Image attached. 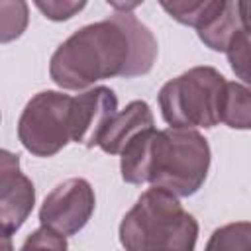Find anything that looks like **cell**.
Segmentation results:
<instances>
[{
  "label": "cell",
  "mask_w": 251,
  "mask_h": 251,
  "mask_svg": "<svg viewBox=\"0 0 251 251\" xmlns=\"http://www.w3.org/2000/svg\"><path fill=\"white\" fill-rule=\"evenodd\" d=\"M153 31L133 14L86 24L71 33L49 59V76L63 90L82 92L96 82L147 75L157 61Z\"/></svg>",
  "instance_id": "cell-1"
},
{
  "label": "cell",
  "mask_w": 251,
  "mask_h": 251,
  "mask_svg": "<svg viewBox=\"0 0 251 251\" xmlns=\"http://www.w3.org/2000/svg\"><path fill=\"white\" fill-rule=\"evenodd\" d=\"M212 151L198 129H145L120 155L127 184H151L178 198L196 194L206 182Z\"/></svg>",
  "instance_id": "cell-2"
},
{
  "label": "cell",
  "mask_w": 251,
  "mask_h": 251,
  "mask_svg": "<svg viewBox=\"0 0 251 251\" xmlns=\"http://www.w3.org/2000/svg\"><path fill=\"white\" fill-rule=\"evenodd\" d=\"M198 222L169 190L147 188L120 222L126 251H194Z\"/></svg>",
  "instance_id": "cell-3"
},
{
  "label": "cell",
  "mask_w": 251,
  "mask_h": 251,
  "mask_svg": "<svg viewBox=\"0 0 251 251\" xmlns=\"http://www.w3.org/2000/svg\"><path fill=\"white\" fill-rule=\"evenodd\" d=\"M226 76L214 67H192L167 80L159 90L165 124L176 129H210L220 124V102Z\"/></svg>",
  "instance_id": "cell-4"
},
{
  "label": "cell",
  "mask_w": 251,
  "mask_h": 251,
  "mask_svg": "<svg viewBox=\"0 0 251 251\" xmlns=\"http://www.w3.org/2000/svg\"><path fill=\"white\" fill-rule=\"evenodd\" d=\"M18 139L35 157H53L73 141V96L41 90L27 100L18 120Z\"/></svg>",
  "instance_id": "cell-5"
},
{
  "label": "cell",
  "mask_w": 251,
  "mask_h": 251,
  "mask_svg": "<svg viewBox=\"0 0 251 251\" xmlns=\"http://www.w3.org/2000/svg\"><path fill=\"white\" fill-rule=\"evenodd\" d=\"M96 206L94 188L86 178L73 176L57 184L39 208V224L61 235L78 233L92 218Z\"/></svg>",
  "instance_id": "cell-6"
},
{
  "label": "cell",
  "mask_w": 251,
  "mask_h": 251,
  "mask_svg": "<svg viewBox=\"0 0 251 251\" xmlns=\"http://www.w3.org/2000/svg\"><path fill=\"white\" fill-rule=\"evenodd\" d=\"M35 204V186L20 169V157L8 149L0 151V227L12 237L29 218Z\"/></svg>",
  "instance_id": "cell-7"
},
{
  "label": "cell",
  "mask_w": 251,
  "mask_h": 251,
  "mask_svg": "<svg viewBox=\"0 0 251 251\" xmlns=\"http://www.w3.org/2000/svg\"><path fill=\"white\" fill-rule=\"evenodd\" d=\"M118 114V96L108 86H92L73 96V141L96 147L104 129Z\"/></svg>",
  "instance_id": "cell-8"
},
{
  "label": "cell",
  "mask_w": 251,
  "mask_h": 251,
  "mask_svg": "<svg viewBox=\"0 0 251 251\" xmlns=\"http://www.w3.org/2000/svg\"><path fill=\"white\" fill-rule=\"evenodd\" d=\"M151 127H155L151 106L145 100H131L112 118L98 141V147L108 155H122L131 139Z\"/></svg>",
  "instance_id": "cell-9"
},
{
  "label": "cell",
  "mask_w": 251,
  "mask_h": 251,
  "mask_svg": "<svg viewBox=\"0 0 251 251\" xmlns=\"http://www.w3.org/2000/svg\"><path fill=\"white\" fill-rule=\"evenodd\" d=\"M239 29H241V22H239V12H237V2L224 0L218 14L196 33L208 49L226 53L227 45L231 43L233 35Z\"/></svg>",
  "instance_id": "cell-10"
},
{
  "label": "cell",
  "mask_w": 251,
  "mask_h": 251,
  "mask_svg": "<svg viewBox=\"0 0 251 251\" xmlns=\"http://www.w3.org/2000/svg\"><path fill=\"white\" fill-rule=\"evenodd\" d=\"M220 122L231 129H251V86L226 82L220 102Z\"/></svg>",
  "instance_id": "cell-11"
},
{
  "label": "cell",
  "mask_w": 251,
  "mask_h": 251,
  "mask_svg": "<svg viewBox=\"0 0 251 251\" xmlns=\"http://www.w3.org/2000/svg\"><path fill=\"white\" fill-rule=\"evenodd\" d=\"M224 0H173L161 2V8L178 24L202 29L222 8Z\"/></svg>",
  "instance_id": "cell-12"
},
{
  "label": "cell",
  "mask_w": 251,
  "mask_h": 251,
  "mask_svg": "<svg viewBox=\"0 0 251 251\" xmlns=\"http://www.w3.org/2000/svg\"><path fill=\"white\" fill-rule=\"evenodd\" d=\"M204 251H251V222H231L214 229Z\"/></svg>",
  "instance_id": "cell-13"
},
{
  "label": "cell",
  "mask_w": 251,
  "mask_h": 251,
  "mask_svg": "<svg viewBox=\"0 0 251 251\" xmlns=\"http://www.w3.org/2000/svg\"><path fill=\"white\" fill-rule=\"evenodd\" d=\"M27 20H29V10L25 2L2 0L0 2V41L10 43L18 39L25 31Z\"/></svg>",
  "instance_id": "cell-14"
},
{
  "label": "cell",
  "mask_w": 251,
  "mask_h": 251,
  "mask_svg": "<svg viewBox=\"0 0 251 251\" xmlns=\"http://www.w3.org/2000/svg\"><path fill=\"white\" fill-rule=\"evenodd\" d=\"M226 57L241 84L251 86V31L241 27L227 45Z\"/></svg>",
  "instance_id": "cell-15"
},
{
  "label": "cell",
  "mask_w": 251,
  "mask_h": 251,
  "mask_svg": "<svg viewBox=\"0 0 251 251\" xmlns=\"http://www.w3.org/2000/svg\"><path fill=\"white\" fill-rule=\"evenodd\" d=\"M20 251H69V243L65 235L39 226L25 237Z\"/></svg>",
  "instance_id": "cell-16"
},
{
  "label": "cell",
  "mask_w": 251,
  "mask_h": 251,
  "mask_svg": "<svg viewBox=\"0 0 251 251\" xmlns=\"http://www.w3.org/2000/svg\"><path fill=\"white\" fill-rule=\"evenodd\" d=\"M33 6L51 22H67L84 10V0H35Z\"/></svg>",
  "instance_id": "cell-17"
},
{
  "label": "cell",
  "mask_w": 251,
  "mask_h": 251,
  "mask_svg": "<svg viewBox=\"0 0 251 251\" xmlns=\"http://www.w3.org/2000/svg\"><path fill=\"white\" fill-rule=\"evenodd\" d=\"M237 12H239L241 27L251 31V0H239L237 2Z\"/></svg>",
  "instance_id": "cell-18"
},
{
  "label": "cell",
  "mask_w": 251,
  "mask_h": 251,
  "mask_svg": "<svg viewBox=\"0 0 251 251\" xmlns=\"http://www.w3.org/2000/svg\"><path fill=\"white\" fill-rule=\"evenodd\" d=\"M108 4H110L118 14H133V10H135L141 2H110V0H108Z\"/></svg>",
  "instance_id": "cell-19"
},
{
  "label": "cell",
  "mask_w": 251,
  "mask_h": 251,
  "mask_svg": "<svg viewBox=\"0 0 251 251\" xmlns=\"http://www.w3.org/2000/svg\"><path fill=\"white\" fill-rule=\"evenodd\" d=\"M0 251H14V245H12V237H6V235H2Z\"/></svg>",
  "instance_id": "cell-20"
}]
</instances>
